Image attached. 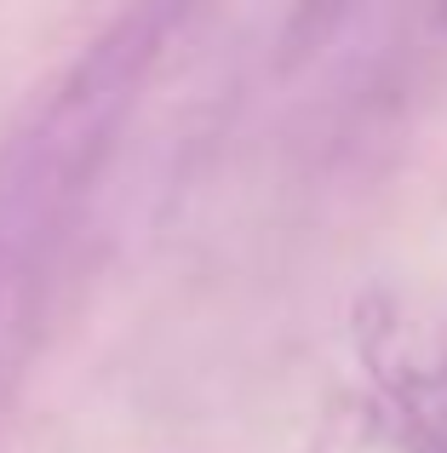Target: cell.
<instances>
[{"label": "cell", "mask_w": 447, "mask_h": 453, "mask_svg": "<svg viewBox=\"0 0 447 453\" xmlns=\"http://www.w3.org/2000/svg\"><path fill=\"white\" fill-rule=\"evenodd\" d=\"M442 52H447V0H402L396 41L384 46V58H379L373 104H396L407 87H419Z\"/></svg>", "instance_id": "3"}, {"label": "cell", "mask_w": 447, "mask_h": 453, "mask_svg": "<svg viewBox=\"0 0 447 453\" xmlns=\"http://www.w3.org/2000/svg\"><path fill=\"white\" fill-rule=\"evenodd\" d=\"M310 453H436V448H430L373 385H361V390H338L322 408Z\"/></svg>", "instance_id": "2"}, {"label": "cell", "mask_w": 447, "mask_h": 453, "mask_svg": "<svg viewBox=\"0 0 447 453\" xmlns=\"http://www.w3.org/2000/svg\"><path fill=\"white\" fill-rule=\"evenodd\" d=\"M361 0H292L287 23H281V41H276V64L281 69H299L345 29V18L356 12Z\"/></svg>", "instance_id": "4"}, {"label": "cell", "mask_w": 447, "mask_h": 453, "mask_svg": "<svg viewBox=\"0 0 447 453\" xmlns=\"http://www.w3.org/2000/svg\"><path fill=\"white\" fill-rule=\"evenodd\" d=\"M356 350L367 385L436 453H447V333H430L407 304L373 293L356 310Z\"/></svg>", "instance_id": "1"}]
</instances>
